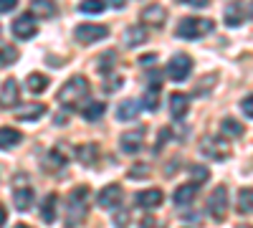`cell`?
<instances>
[{"label": "cell", "instance_id": "cell-33", "mask_svg": "<svg viewBox=\"0 0 253 228\" xmlns=\"http://www.w3.org/2000/svg\"><path fill=\"white\" fill-rule=\"evenodd\" d=\"M190 175H193V182H195V185H203V182L210 178V173H208L205 168H200V165H193V168H190Z\"/></svg>", "mask_w": 253, "mask_h": 228}, {"label": "cell", "instance_id": "cell-31", "mask_svg": "<svg viewBox=\"0 0 253 228\" xmlns=\"http://www.w3.org/2000/svg\"><path fill=\"white\" fill-rule=\"evenodd\" d=\"M81 13H89V15H96L104 10V0H84V3L79 5Z\"/></svg>", "mask_w": 253, "mask_h": 228}, {"label": "cell", "instance_id": "cell-9", "mask_svg": "<svg viewBox=\"0 0 253 228\" xmlns=\"http://www.w3.org/2000/svg\"><path fill=\"white\" fill-rule=\"evenodd\" d=\"M142 26H147V28H162V23L167 20V10L162 8V5H147L144 10H142Z\"/></svg>", "mask_w": 253, "mask_h": 228}, {"label": "cell", "instance_id": "cell-22", "mask_svg": "<svg viewBox=\"0 0 253 228\" xmlns=\"http://www.w3.org/2000/svg\"><path fill=\"white\" fill-rule=\"evenodd\" d=\"M56 203H58V195L56 193H51L43 200V205H41V218H43V223H53L56 221Z\"/></svg>", "mask_w": 253, "mask_h": 228}, {"label": "cell", "instance_id": "cell-38", "mask_svg": "<svg viewBox=\"0 0 253 228\" xmlns=\"http://www.w3.org/2000/svg\"><path fill=\"white\" fill-rule=\"evenodd\" d=\"M114 223H117V226H126V223H129V216H126V213H119V216L114 218Z\"/></svg>", "mask_w": 253, "mask_h": 228}, {"label": "cell", "instance_id": "cell-32", "mask_svg": "<svg viewBox=\"0 0 253 228\" xmlns=\"http://www.w3.org/2000/svg\"><path fill=\"white\" fill-rule=\"evenodd\" d=\"M15 58H18V48H13V46H3V48H0V66L13 64Z\"/></svg>", "mask_w": 253, "mask_h": 228}, {"label": "cell", "instance_id": "cell-26", "mask_svg": "<svg viewBox=\"0 0 253 228\" xmlns=\"http://www.w3.org/2000/svg\"><path fill=\"white\" fill-rule=\"evenodd\" d=\"M238 213L241 216H251L253 213V190L251 188H243L238 193Z\"/></svg>", "mask_w": 253, "mask_h": 228}, {"label": "cell", "instance_id": "cell-1", "mask_svg": "<svg viewBox=\"0 0 253 228\" xmlns=\"http://www.w3.org/2000/svg\"><path fill=\"white\" fill-rule=\"evenodd\" d=\"M86 96H89V79L86 76H71L58 91V101L69 109L81 107V101Z\"/></svg>", "mask_w": 253, "mask_h": 228}, {"label": "cell", "instance_id": "cell-2", "mask_svg": "<svg viewBox=\"0 0 253 228\" xmlns=\"http://www.w3.org/2000/svg\"><path fill=\"white\" fill-rule=\"evenodd\" d=\"M89 211V188H76L69 195V205H66V228H76Z\"/></svg>", "mask_w": 253, "mask_h": 228}, {"label": "cell", "instance_id": "cell-28", "mask_svg": "<svg viewBox=\"0 0 253 228\" xmlns=\"http://www.w3.org/2000/svg\"><path fill=\"white\" fill-rule=\"evenodd\" d=\"M104 109H107V107H104L101 101H94V104H89V107H84V109H81V117H84V119H89V122H94V119L104 117Z\"/></svg>", "mask_w": 253, "mask_h": 228}, {"label": "cell", "instance_id": "cell-10", "mask_svg": "<svg viewBox=\"0 0 253 228\" xmlns=\"http://www.w3.org/2000/svg\"><path fill=\"white\" fill-rule=\"evenodd\" d=\"M144 135H147L144 130H129V132H124L122 139H119L122 152H126V155L139 152V150H142V142H144Z\"/></svg>", "mask_w": 253, "mask_h": 228}, {"label": "cell", "instance_id": "cell-6", "mask_svg": "<svg viewBox=\"0 0 253 228\" xmlns=\"http://www.w3.org/2000/svg\"><path fill=\"white\" fill-rule=\"evenodd\" d=\"M208 211H210V216H213L215 221L225 218V213H228V188H225V185H220V188H215L213 193H210Z\"/></svg>", "mask_w": 253, "mask_h": 228}, {"label": "cell", "instance_id": "cell-27", "mask_svg": "<svg viewBox=\"0 0 253 228\" xmlns=\"http://www.w3.org/2000/svg\"><path fill=\"white\" fill-rule=\"evenodd\" d=\"M142 104L150 109V112H155L157 107H160V87L157 84H150V89H147V94L142 96Z\"/></svg>", "mask_w": 253, "mask_h": 228}, {"label": "cell", "instance_id": "cell-44", "mask_svg": "<svg viewBox=\"0 0 253 228\" xmlns=\"http://www.w3.org/2000/svg\"><path fill=\"white\" fill-rule=\"evenodd\" d=\"M0 33H3V28H0Z\"/></svg>", "mask_w": 253, "mask_h": 228}, {"label": "cell", "instance_id": "cell-30", "mask_svg": "<svg viewBox=\"0 0 253 228\" xmlns=\"http://www.w3.org/2000/svg\"><path fill=\"white\" fill-rule=\"evenodd\" d=\"M96 155H99L96 144H86V147H79V160H81L84 165H94Z\"/></svg>", "mask_w": 253, "mask_h": 228}, {"label": "cell", "instance_id": "cell-24", "mask_svg": "<svg viewBox=\"0 0 253 228\" xmlns=\"http://www.w3.org/2000/svg\"><path fill=\"white\" fill-rule=\"evenodd\" d=\"M13 203H15L18 211H28L31 203H33V190H31V188H18V190L13 193Z\"/></svg>", "mask_w": 253, "mask_h": 228}, {"label": "cell", "instance_id": "cell-11", "mask_svg": "<svg viewBox=\"0 0 253 228\" xmlns=\"http://www.w3.org/2000/svg\"><path fill=\"white\" fill-rule=\"evenodd\" d=\"M200 150H203V155L210 157V160H225V157H228V144H225L223 139H218V137L203 139Z\"/></svg>", "mask_w": 253, "mask_h": 228}, {"label": "cell", "instance_id": "cell-23", "mask_svg": "<svg viewBox=\"0 0 253 228\" xmlns=\"http://www.w3.org/2000/svg\"><path fill=\"white\" fill-rule=\"evenodd\" d=\"M31 8H33V15H41V18H53L56 15L53 0H31Z\"/></svg>", "mask_w": 253, "mask_h": 228}, {"label": "cell", "instance_id": "cell-37", "mask_svg": "<svg viewBox=\"0 0 253 228\" xmlns=\"http://www.w3.org/2000/svg\"><path fill=\"white\" fill-rule=\"evenodd\" d=\"M167 137H170V130L162 127V132H160V137H157V147H162V144L167 142Z\"/></svg>", "mask_w": 253, "mask_h": 228}, {"label": "cell", "instance_id": "cell-14", "mask_svg": "<svg viewBox=\"0 0 253 228\" xmlns=\"http://www.w3.org/2000/svg\"><path fill=\"white\" fill-rule=\"evenodd\" d=\"M162 200H165V195H162V190H157V188H150V190L137 193V203L142 205V208H157V205H162Z\"/></svg>", "mask_w": 253, "mask_h": 228}, {"label": "cell", "instance_id": "cell-19", "mask_svg": "<svg viewBox=\"0 0 253 228\" xmlns=\"http://www.w3.org/2000/svg\"><path fill=\"white\" fill-rule=\"evenodd\" d=\"M46 114V107L43 104H26V107H20L15 112V117L20 122H31V119H38V117H43Z\"/></svg>", "mask_w": 253, "mask_h": 228}, {"label": "cell", "instance_id": "cell-8", "mask_svg": "<svg viewBox=\"0 0 253 228\" xmlns=\"http://www.w3.org/2000/svg\"><path fill=\"white\" fill-rule=\"evenodd\" d=\"M107 36H109V28L96 26V23H81L76 28V41H81V44H94V41H101Z\"/></svg>", "mask_w": 253, "mask_h": 228}, {"label": "cell", "instance_id": "cell-35", "mask_svg": "<svg viewBox=\"0 0 253 228\" xmlns=\"http://www.w3.org/2000/svg\"><path fill=\"white\" fill-rule=\"evenodd\" d=\"M241 109L246 112V117H253V96H251V94L241 101Z\"/></svg>", "mask_w": 253, "mask_h": 228}, {"label": "cell", "instance_id": "cell-7", "mask_svg": "<svg viewBox=\"0 0 253 228\" xmlns=\"http://www.w3.org/2000/svg\"><path fill=\"white\" fill-rule=\"evenodd\" d=\"M36 18H33V13H23V15H18L15 20H13V33H15V38H20V41H28V38H33L36 36Z\"/></svg>", "mask_w": 253, "mask_h": 228}, {"label": "cell", "instance_id": "cell-29", "mask_svg": "<svg viewBox=\"0 0 253 228\" xmlns=\"http://www.w3.org/2000/svg\"><path fill=\"white\" fill-rule=\"evenodd\" d=\"M220 130H223V135H228V137H241V135H243V124H238L236 119H223V122H220Z\"/></svg>", "mask_w": 253, "mask_h": 228}, {"label": "cell", "instance_id": "cell-17", "mask_svg": "<svg viewBox=\"0 0 253 228\" xmlns=\"http://www.w3.org/2000/svg\"><path fill=\"white\" fill-rule=\"evenodd\" d=\"M195 195H198V185H195V182L180 185V188L175 190V205H187V203H193Z\"/></svg>", "mask_w": 253, "mask_h": 228}, {"label": "cell", "instance_id": "cell-25", "mask_svg": "<svg viewBox=\"0 0 253 228\" xmlns=\"http://www.w3.org/2000/svg\"><path fill=\"white\" fill-rule=\"evenodd\" d=\"M43 165H46V170L56 173V170H61L63 165H66V155L58 152V150H48V155L43 157Z\"/></svg>", "mask_w": 253, "mask_h": 228}, {"label": "cell", "instance_id": "cell-40", "mask_svg": "<svg viewBox=\"0 0 253 228\" xmlns=\"http://www.w3.org/2000/svg\"><path fill=\"white\" fill-rule=\"evenodd\" d=\"M109 5H112V8H124L126 0H109Z\"/></svg>", "mask_w": 253, "mask_h": 228}, {"label": "cell", "instance_id": "cell-36", "mask_svg": "<svg viewBox=\"0 0 253 228\" xmlns=\"http://www.w3.org/2000/svg\"><path fill=\"white\" fill-rule=\"evenodd\" d=\"M18 5V0H0V13H10Z\"/></svg>", "mask_w": 253, "mask_h": 228}, {"label": "cell", "instance_id": "cell-13", "mask_svg": "<svg viewBox=\"0 0 253 228\" xmlns=\"http://www.w3.org/2000/svg\"><path fill=\"white\" fill-rule=\"evenodd\" d=\"M122 188L119 185H107L101 193H99V205L101 208H107V211H112V208H117V205L122 203Z\"/></svg>", "mask_w": 253, "mask_h": 228}, {"label": "cell", "instance_id": "cell-21", "mask_svg": "<svg viewBox=\"0 0 253 228\" xmlns=\"http://www.w3.org/2000/svg\"><path fill=\"white\" fill-rule=\"evenodd\" d=\"M26 87H28V91H33V94H43V91L48 89V76H46V74H31V76L26 79Z\"/></svg>", "mask_w": 253, "mask_h": 228}, {"label": "cell", "instance_id": "cell-18", "mask_svg": "<svg viewBox=\"0 0 253 228\" xmlns=\"http://www.w3.org/2000/svg\"><path fill=\"white\" fill-rule=\"evenodd\" d=\"M170 114H172L175 119H182V117L187 114V96H185V94L175 91V94L170 96Z\"/></svg>", "mask_w": 253, "mask_h": 228}, {"label": "cell", "instance_id": "cell-41", "mask_svg": "<svg viewBox=\"0 0 253 228\" xmlns=\"http://www.w3.org/2000/svg\"><path fill=\"white\" fill-rule=\"evenodd\" d=\"M193 5H208V0H193Z\"/></svg>", "mask_w": 253, "mask_h": 228}, {"label": "cell", "instance_id": "cell-43", "mask_svg": "<svg viewBox=\"0 0 253 228\" xmlns=\"http://www.w3.org/2000/svg\"><path fill=\"white\" fill-rule=\"evenodd\" d=\"M238 228H248V226H238Z\"/></svg>", "mask_w": 253, "mask_h": 228}, {"label": "cell", "instance_id": "cell-16", "mask_svg": "<svg viewBox=\"0 0 253 228\" xmlns=\"http://www.w3.org/2000/svg\"><path fill=\"white\" fill-rule=\"evenodd\" d=\"M137 114H139V104L134 99H126V101H122V104L117 107V119L119 122H132Z\"/></svg>", "mask_w": 253, "mask_h": 228}, {"label": "cell", "instance_id": "cell-4", "mask_svg": "<svg viewBox=\"0 0 253 228\" xmlns=\"http://www.w3.org/2000/svg\"><path fill=\"white\" fill-rule=\"evenodd\" d=\"M251 18V8L246 0H233L225 10H223V20H225V26L230 28H236V26H243V20Z\"/></svg>", "mask_w": 253, "mask_h": 228}, {"label": "cell", "instance_id": "cell-39", "mask_svg": "<svg viewBox=\"0 0 253 228\" xmlns=\"http://www.w3.org/2000/svg\"><path fill=\"white\" fill-rule=\"evenodd\" d=\"M5 221H8V211L3 208V205H0V228L5 226Z\"/></svg>", "mask_w": 253, "mask_h": 228}, {"label": "cell", "instance_id": "cell-42", "mask_svg": "<svg viewBox=\"0 0 253 228\" xmlns=\"http://www.w3.org/2000/svg\"><path fill=\"white\" fill-rule=\"evenodd\" d=\"M15 228H31V226H26V223H18Z\"/></svg>", "mask_w": 253, "mask_h": 228}, {"label": "cell", "instance_id": "cell-15", "mask_svg": "<svg viewBox=\"0 0 253 228\" xmlns=\"http://www.w3.org/2000/svg\"><path fill=\"white\" fill-rule=\"evenodd\" d=\"M147 41V33L142 31V28H134V26H129L124 33H122V44L126 46V48H134V46H142Z\"/></svg>", "mask_w": 253, "mask_h": 228}, {"label": "cell", "instance_id": "cell-5", "mask_svg": "<svg viewBox=\"0 0 253 228\" xmlns=\"http://www.w3.org/2000/svg\"><path fill=\"white\" fill-rule=\"evenodd\" d=\"M190 69H193V58L187 53H175L167 64V76L172 81H185L190 76Z\"/></svg>", "mask_w": 253, "mask_h": 228}, {"label": "cell", "instance_id": "cell-3", "mask_svg": "<svg viewBox=\"0 0 253 228\" xmlns=\"http://www.w3.org/2000/svg\"><path fill=\"white\" fill-rule=\"evenodd\" d=\"M213 31V20L210 18H182L180 26H177V36L187 38V41H195L200 36H208Z\"/></svg>", "mask_w": 253, "mask_h": 228}, {"label": "cell", "instance_id": "cell-20", "mask_svg": "<svg viewBox=\"0 0 253 228\" xmlns=\"http://www.w3.org/2000/svg\"><path fill=\"white\" fill-rule=\"evenodd\" d=\"M20 142V132L13 127H0V150H10Z\"/></svg>", "mask_w": 253, "mask_h": 228}, {"label": "cell", "instance_id": "cell-34", "mask_svg": "<svg viewBox=\"0 0 253 228\" xmlns=\"http://www.w3.org/2000/svg\"><path fill=\"white\" fill-rule=\"evenodd\" d=\"M150 173H147V165H134V168L129 170V178L132 180H137V178H147Z\"/></svg>", "mask_w": 253, "mask_h": 228}, {"label": "cell", "instance_id": "cell-12", "mask_svg": "<svg viewBox=\"0 0 253 228\" xmlns=\"http://www.w3.org/2000/svg\"><path fill=\"white\" fill-rule=\"evenodd\" d=\"M18 99H20L18 81H15V79H8L5 84H3V89H0V107L10 109V107H15V104H18Z\"/></svg>", "mask_w": 253, "mask_h": 228}]
</instances>
